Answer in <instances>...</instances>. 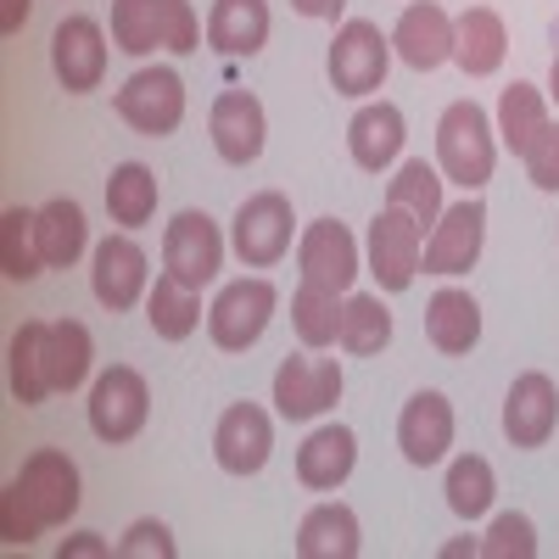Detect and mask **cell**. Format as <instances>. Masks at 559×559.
Returning <instances> with one entry per match:
<instances>
[{"label": "cell", "instance_id": "cell-1", "mask_svg": "<svg viewBox=\"0 0 559 559\" xmlns=\"http://www.w3.org/2000/svg\"><path fill=\"white\" fill-rule=\"evenodd\" d=\"M492 134L498 129L487 123V112L476 102H453L437 123V168H442V179L464 185V197H476L498 168V140Z\"/></svg>", "mask_w": 559, "mask_h": 559}, {"label": "cell", "instance_id": "cell-2", "mask_svg": "<svg viewBox=\"0 0 559 559\" xmlns=\"http://www.w3.org/2000/svg\"><path fill=\"white\" fill-rule=\"evenodd\" d=\"M152 414V392H146V376L129 364H112L96 376V386H90V431H96L107 448L118 442H134L140 426H146Z\"/></svg>", "mask_w": 559, "mask_h": 559}, {"label": "cell", "instance_id": "cell-3", "mask_svg": "<svg viewBox=\"0 0 559 559\" xmlns=\"http://www.w3.org/2000/svg\"><path fill=\"white\" fill-rule=\"evenodd\" d=\"M292 229H297V213L280 191H258L236 207V224H229V247L247 269H274L280 258L292 252Z\"/></svg>", "mask_w": 559, "mask_h": 559}, {"label": "cell", "instance_id": "cell-4", "mask_svg": "<svg viewBox=\"0 0 559 559\" xmlns=\"http://www.w3.org/2000/svg\"><path fill=\"white\" fill-rule=\"evenodd\" d=\"M274 302L280 292L269 286V280H229V286L213 297L207 308V336L218 353H247L274 319Z\"/></svg>", "mask_w": 559, "mask_h": 559}, {"label": "cell", "instance_id": "cell-5", "mask_svg": "<svg viewBox=\"0 0 559 559\" xmlns=\"http://www.w3.org/2000/svg\"><path fill=\"white\" fill-rule=\"evenodd\" d=\"M331 84L342 90V96H376V90L386 84V68H392V39L376 28V23H342L336 39H331Z\"/></svg>", "mask_w": 559, "mask_h": 559}, {"label": "cell", "instance_id": "cell-6", "mask_svg": "<svg viewBox=\"0 0 559 559\" xmlns=\"http://www.w3.org/2000/svg\"><path fill=\"white\" fill-rule=\"evenodd\" d=\"M118 118L146 134V140H163L185 123V79L174 68H140L123 90H118Z\"/></svg>", "mask_w": 559, "mask_h": 559}, {"label": "cell", "instance_id": "cell-7", "mask_svg": "<svg viewBox=\"0 0 559 559\" xmlns=\"http://www.w3.org/2000/svg\"><path fill=\"white\" fill-rule=\"evenodd\" d=\"M419 263H426V229L403 207H381L369 224V274L381 280V292H408Z\"/></svg>", "mask_w": 559, "mask_h": 559}, {"label": "cell", "instance_id": "cell-8", "mask_svg": "<svg viewBox=\"0 0 559 559\" xmlns=\"http://www.w3.org/2000/svg\"><path fill=\"white\" fill-rule=\"evenodd\" d=\"M17 492L28 498V509L39 515V526H68L73 509H79V464L62 453V448H39L23 459L17 471Z\"/></svg>", "mask_w": 559, "mask_h": 559}, {"label": "cell", "instance_id": "cell-9", "mask_svg": "<svg viewBox=\"0 0 559 559\" xmlns=\"http://www.w3.org/2000/svg\"><path fill=\"white\" fill-rule=\"evenodd\" d=\"M487 241V202L481 197H464L453 207H442V218L431 224V241H426V274H471Z\"/></svg>", "mask_w": 559, "mask_h": 559}, {"label": "cell", "instance_id": "cell-10", "mask_svg": "<svg viewBox=\"0 0 559 559\" xmlns=\"http://www.w3.org/2000/svg\"><path fill=\"white\" fill-rule=\"evenodd\" d=\"M224 263V236H218V224L197 207H185L174 224H168V236H163V269L174 280H185L191 292L213 286V274Z\"/></svg>", "mask_w": 559, "mask_h": 559}, {"label": "cell", "instance_id": "cell-11", "mask_svg": "<svg viewBox=\"0 0 559 559\" xmlns=\"http://www.w3.org/2000/svg\"><path fill=\"white\" fill-rule=\"evenodd\" d=\"M274 453V419L258 403H229L213 431V459L224 476H258Z\"/></svg>", "mask_w": 559, "mask_h": 559}, {"label": "cell", "instance_id": "cell-12", "mask_svg": "<svg viewBox=\"0 0 559 559\" xmlns=\"http://www.w3.org/2000/svg\"><path fill=\"white\" fill-rule=\"evenodd\" d=\"M51 68L68 96H90L107 73V34L96 17H62L51 34Z\"/></svg>", "mask_w": 559, "mask_h": 559}, {"label": "cell", "instance_id": "cell-13", "mask_svg": "<svg viewBox=\"0 0 559 559\" xmlns=\"http://www.w3.org/2000/svg\"><path fill=\"white\" fill-rule=\"evenodd\" d=\"M342 397V364L336 358H286L274 369V408L286 419H319Z\"/></svg>", "mask_w": 559, "mask_h": 559}, {"label": "cell", "instance_id": "cell-14", "mask_svg": "<svg viewBox=\"0 0 559 559\" xmlns=\"http://www.w3.org/2000/svg\"><path fill=\"white\" fill-rule=\"evenodd\" d=\"M90 286L107 313H129L146 297V252L134 247V236H107L90 258Z\"/></svg>", "mask_w": 559, "mask_h": 559}, {"label": "cell", "instance_id": "cell-15", "mask_svg": "<svg viewBox=\"0 0 559 559\" xmlns=\"http://www.w3.org/2000/svg\"><path fill=\"white\" fill-rule=\"evenodd\" d=\"M559 426V386L543 376V369H526V376H515V386H509L503 397V437L515 448H543Z\"/></svg>", "mask_w": 559, "mask_h": 559}, {"label": "cell", "instance_id": "cell-16", "mask_svg": "<svg viewBox=\"0 0 559 559\" xmlns=\"http://www.w3.org/2000/svg\"><path fill=\"white\" fill-rule=\"evenodd\" d=\"M297 269L313 286H331V292H347L358 280V241L347 236V224L336 218H313L297 241Z\"/></svg>", "mask_w": 559, "mask_h": 559}, {"label": "cell", "instance_id": "cell-17", "mask_svg": "<svg viewBox=\"0 0 559 559\" xmlns=\"http://www.w3.org/2000/svg\"><path fill=\"white\" fill-rule=\"evenodd\" d=\"M207 129H213L218 157L236 163V168H247V163H258V152H263L269 118H263V102L252 96V90H224V96L213 102Z\"/></svg>", "mask_w": 559, "mask_h": 559}, {"label": "cell", "instance_id": "cell-18", "mask_svg": "<svg viewBox=\"0 0 559 559\" xmlns=\"http://www.w3.org/2000/svg\"><path fill=\"white\" fill-rule=\"evenodd\" d=\"M392 51L414 73H431V68L453 62V17L437 7V0H414V7H403V17L392 28Z\"/></svg>", "mask_w": 559, "mask_h": 559}, {"label": "cell", "instance_id": "cell-19", "mask_svg": "<svg viewBox=\"0 0 559 559\" xmlns=\"http://www.w3.org/2000/svg\"><path fill=\"white\" fill-rule=\"evenodd\" d=\"M397 448L408 464H437L453 448V403L442 392H414L397 414Z\"/></svg>", "mask_w": 559, "mask_h": 559}, {"label": "cell", "instance_id": "cell-20", "mask_svg": "<svg viewBox=\"0 0 559 559\" xmlns=\"http://www.w3.org/2000/svg\"><path fill=\"white\" fill-rule=\"evenodd\" d=\"M509 57V34H503V17L492 7H464L453 17V62L464 79H487L498 73Z\"/></svg>", "mask_w": 559, "mask_h": 559}, {"label": "cell", "instance_id": "cell-21", "mask_svg": "<svg viewBox=\"0 0 559 559\" xmlns=\"http://www.w3.org/2000/svg\"><path fill=\"white\" fill-rule=\"evenodd\" d=\"M403 134H408V123H403V112L392 102H369L347 123V152H353V163L364 174H386L397 163V152H403Z\"/></svg>", "mask_w": 559, "mask_h": 559}, {"label": "cell", "instance_id": "cell-22", "mask_svg": "<svg viewBox=\"0 0 559 559\" xmlns=\"http://www.w3.org/2000/svg\"><path fill=\"white\" fill-rule=\"evenodd\" d=\"M45 342H51V324H45V319H23L12 347H7V381H12V397L23 408L51 397V353H45Z\"/></svg>", "mask_w": 559, "mask_h": 559}, {"label": "cell", "instance_id": "cell-23", "mask_svg": "<svg viewBox=\"0 0 559 559\" xmlns=\"http://www.w3.org/2000/svg\"><path fill=\"white\" fill-rule=\"evenodd\" d=\"M358 464V437L347 426H319L302 448H297V481L313 492H336Z\"/></svg>", "mask_w": 559, "mask_h": 559}, {"label": "cell", "instance_id": "cell-24", "mask_svg": "<svg viewBox=\"0 0 559 559\" xmlns=\"http://www.w3.org/2000/svg\"><path fill=\"white\" fill-rule=\"evenodd\" d=\"M34 241H39L45 269H73L84 258V247H90L84 207L73 197H51L45 207H34Z\"/></svg>", "mask_w": 559, "mask_h": 559}, {"label": "cell", "instance_id": "cell-25", "mask_svg": "<svg viewBox=\"0 0 559 559\" xmlns=\"http://www.w3.org/2000/svg\"><path fill=\"white\" fill-rule=\"evenodd\" d=\"M426 336L437 353L448 358H464L476 342H481V302L459 286H442L431 302H426Z\"/></svg>", "mask_w": 559, "mask_h": 559}, {"label": "cell", "instance_id": "cell-26", "mask_svg": "<svg viewBox=\"0 0 559 559\" xmlns=\"http://www.w3.org/2000/svg\"><path fill=\"white\" fill-rule=\"evenodd\" d=\"M269 39V0H213L207 45L218 57H258Z\"/></svg>", "mask_w": 559, "mask_h": 559}, {"label": "cell", "instance_id": "cell-27", "mask_svg": "<svg viewBox=\"0 0 559 559\" xmlns=\"http://www.w3.org/2000/svg\"><path fill=\"white\" fill-rule=\"evenodd\" d=\"M297 559H358L364 537H358V515L347 503H319L297 526Z\"/></svg>", "mask_w": 559, "mask_h": 559}, {"label": "cell", "instance_id": "cell-28", "mask_svg": "<svg viewBox=\"0 0 559 559\" xmlns=\"http://www.w3.org/2000/svg\"><path fill=\"white\" fill-rule=\"evenodd\" d=\"M146 319H152L157 342H185V336H197V324H202V292H191L185 280H174V274L163 269L157 286L146 292Z\"/></svg>", "mask_w": 559, "mask_h": 559}, {"label": "cell", "instance_id": "cell-29", "mask_svg": "<svg viewBox=\"0 0 559 559\" xmlns=\"http://www.w3.org/2000/svg\"><path fill=\"white\" fill-rule=\"evenodd\" d=\"M442 168H431L426 157H408L397 174H392V185H386V207H403V213H414L419 218V229L426 224H437L442 218Z\"/></svg>", "mask_w": 559, "mask_h": 559}, {"label": "cell", "instance_id": "cell-30", "mask_svg": "<svg viewBox=\"0 0 559 559\" xmlns=\"http://www.w3.org/2000/svg\"><path fill=\"white\" fill-rule=\"evenodd\" d=\"M342 292L331 286H313V280H302L297 297H292V324H297V342L302 347H331L342 342Z\"/></svg>", "mask_w": 559, "mask_h": 559}, {"label": "cell", "instance_id": "cell-31", "mask_svg": "<svg viewBox=\"0 0 559 559\" xmlns=\"http://www.w3.org/2000/svg\"><path fill=\"white\" fill-rule=\"evenodd\" d=\"M107 213L123 229L152 224V213H157V174L146 163H118L112 179H107Z\"/></svg>", "mask_w": 559, "mask_h": 559}, {"label": "cell", "instance_id": "cell-32", "mask_svg": "<svg viewBox=\"0 0 559 559\" xmlns=\"http://www.w3.org/2000/svg\"><path fill=\"white\" fill-rule=\"evenodd\" d=\"M543 123H548V107H543V90L537 84H526V79H515L498 96V140L515 157H526V146L543 134Z\"/></svg>", "mask_w": 559, "mask_h": 559}, {"label": "cell", "instance_id": "cell-33", "mask_svg": "<svg viewBox=\"0 0 559 559\" xmlns=\"http://www.w3.org/2000/svg\"><path fill=\"white\" fill-rule=\"evenodd\" d=\"M45 353H51V392H79V386L90 381L96 336H90L79 319H57V324H51V342H45Z\"/></svg>", "mask_w": 559, "mask_h": 559}, {"label": "cell", "instance_id": "cell-34", "mask_svg": "<svg viewBox=\"0 0 559 559\" xmlns=\"http://www.w3.org/2000/svg\"><path fill=\"white\" fill-rule=\"evenodd\" d=\"M448 509L459 521H481L487 509H492V492H498V476H492V464L481 453H459L448 464Z\"/></svg>", "mask_w": 559, "mask_h": 559}, {"label": "cell", "instance_id": "cell-35", "mask_svg": "<svg viewBox=\"0 0 559 559\" xmlns=\"http://www.w3.org/2000/svg\"><path fill=\"white\" fill-rule=\"evenodd\" d=\"M392 342V313L376 292H353L347 308H342V347L353 358H376L381 347Z\"/></svg>", "mask_w": 559, "mask_h": 559}, {"label": "cell", "instance_id": "cell-36", "mask_svg": "<svg viewBox=\"0 0 559 559\" xmlns=\"http://www.w3.org/2000/svg\"><path fill=\"white\" fill-rule=\"evenodd\" d=\"M45 269L39 258V241H34V213L28 207H7L0 213V274L28 286V280Z\"/></svg>", "mask_w": 559, "mask_h": 559}, {"label": "cell", "instance_id": "cell-37", "mask_svg": "<svg viewBox=\"0 0 559 559\" xmlns=\"http://www.w3.org/2000/svg\"><path fill=\"white\" fill-rule=\"evenodd\" d=\"M112 45L146 57L163 45V0H112Z\"/></svg>", "mask_w": 559, "mask_h": 559}, {"label": "cell", "instance_id": "cell-38", "mask_svg": "<svg viewBox=\"0 0 559 559\" xmlns=\"http://www.w3.org/2000/svg\"><path fill=\"white\" fill-rule=\"evenodd\" d=\"M481 554H487V559H532V554H537V526L509 509V515H498L492 532L481 537Z\"/></svg>", "mask_w": 559, "mask_h": 559}, {"label": "cell", "instance_id": "cell-39", "mask_svg": "<svg viewBox=\"0 0 559 559\" xmlns=\"http://www.w3.org/2000/svg\"><path fill=\"white\" fill-rule=\"evenodd\" d=\"M39 532H45V526H39V515L28 509V498H23V492H17V481H12L7 492H0V543H7V548H28Z\"/></svg>", "mask_w": 559, "mask_h": 559}, {"label": "cell", "instance_id": "cell-40", "mask_svg": "<svg viewBox=\"0 0 559 559\" xmlns=\"http://www.w3.org/2000/svg\"><path fill=\"white\" fill-rule=\"evenodd\" d=\"M174 554H179V543L163 521H134L118 543V559H174Z\"/></svg>", "mask_w": 559, "mask_h": 559}, {"label": "cell", "instance_id": "cell-41", "mask_svg": "<svg viewBox=\"0 0 559 559\" xmlns=\"http://www.w3.org/2000/svg\"><path fill=\"white\" fill-rule=\"evenodd\" d=\"M197 45H202V23L191 12V0H163V51L191 57Z\"/></svg>", "mask_w": 559, "mask_h": 559}, {"label": "cell", "instance_id": "cell-42", "mask_svg": "<svg viewBox=\"0 0 559 559\" xmlns=\"http://www.w3.org/2000/svg\"><path fill=\"white\" fill-rule=\"evenodd\" d=\"M526 179L537 191H559V123H543V134L526 146Z\"/></svg>", "mask_w": 559, "mask_h": 559}, {"label": "cell", "instance_id": "cell-43", "mask_svg": "<svg viewBox=\"0 0 559 559\" xmlns=\"http://www.w3.org/2000/svg\"><path fill=\"white\" fill-rule=\"evenodd\" d=\"M102 554H118V548L102 543L96 532H79V537H62L57 543V559H102Z\"/></svg>", "mask_w": 559, "mask_h": 559}, {"label": "cell", "instance_id": "cell-44", "mask_svg": "<svg viewBox=\"0 0 559 559\" xmlns=\"http://www.w3.org/2000/svg\"><path fill=\"white\" fill-rule=\"evenodd\" d=\"M34 12V0H0V34H17Z\"/></svg>", "mask_w": 559, "mask_h": 559}, {"label": "cell", "instance_id": "cell-45", "mask_svg": "<svg viewBox=\"0 0 559 559\" xmlns=\"http://www.w3.org/2000/svg\"><path fill=\"white\" fill-rule=\"evenodd\" d=\"M342 7H347V0H292V12H302V17H324V23H336Z\"/></svg>", "mask_w": 559, "mask_h": 559}, {"label": "cell", "instance_id": "cell-46", "mask_svg": "<svg viewBox=\"0 0 559 559\" xmlns=\"http://www.w3.org/2000/svg\"><path fill=\"white\" fill-rule=\"evenodd\" d=\"M464 554H481V543H471V537H459V543H448V548H442V559H464Z\"/></svg>", "mask_w": 559, "mask_h": 559}, {"label": "cell", "instance_id": "cell-47", "mask_svg": "<svg viewBox=\"0 0 559 559\" xmlns=\"http://www.w3.org/2000/svg\"><path fill=\"white\" fill-rule=\"evenodd\" d=\"M554 45H559V39H554ZM548 96L559 102V51H554V68H548Z\"/></svg>", "mask_w": 559, "mask_h": 559}, {"label": "cell", "instance_id": "cell-48", "mask_svg": "<svg viewBox=\"0 0 559 559\" xmlns=\"http://www.w3.org/2000/svg\"><path fill=\"white\" fill-rule=\"evenodd\" d=\"M554 39H559V23H554Z\"/></svg>", "mask_w": 559, "mask_h": 559}]
</instances>
